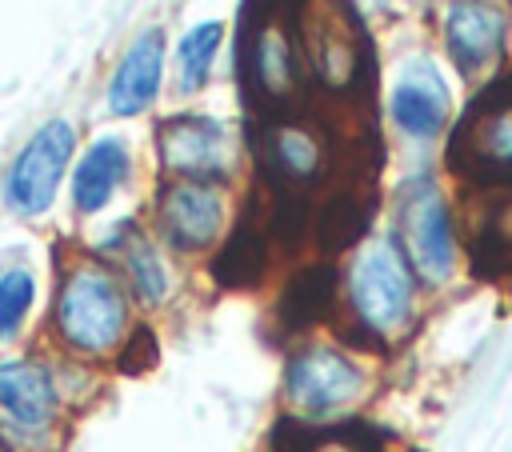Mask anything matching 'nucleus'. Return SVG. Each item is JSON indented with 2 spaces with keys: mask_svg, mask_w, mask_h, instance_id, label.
Instances as JSON below:
<instances>
[{
  "mask_svg": "<svg viewBox=\"0 0 512 452\" xmlns=\"http://www.w3.org/2000/svg\"><path fill=\"white\" fill-rule=\"evenodd\" d=\"M52 340L72 360H108L132 332V296L100 256H76L60 268L52 316Z\"/></svg>",
  "mask_w": 512,
  "mask_h": 452,
  "instance_id": "obj_1",
  "label": "nucleus"
},
{
  "mask_svg": "<svg viewBox=\"0 0 512 452\" xmlns=\"http://www.w3.org/2000/svg\"><path fill=\"white\" fill-rule=\"evenodd\" d=\"M344 296L352 320L372 340L388 344L412 328L416 316V276L396 244V236L364 240L344 272Z\"/></svg>",
  "mask_w": 512,
  "mask_h": 452,
  "instance_id": "obj_2",
  "label": "nucleus"
},
{
  "mask_svg": "<svg viewBox=\"0 0 512 452\" xmlns=\"http://www.w3.org/2000/svg\"><path fill=\"white\" fill-rule=\"evenodd\" d=\"M64 384L40 356H0V440L12 452H56L64 440Z\"/></svg>",
  "mask_w": 512,
  "mask_h": 452,
  "instance_id": "obj_3",
  "label": "nucleus"
},
{
  "mask_svg": "<svg viewBox=\"0 0 512 452\" xmlns=\"http://www.w3.org/2000/svg\"><path fill=\"white\" fill-rule=\"evenodd\" d=\"M72 156H76V128L64 116L44 120L20 144V152L12 156L8 172H4V184H0L4 204L24 220L44 216L56 204V192L68 176Z\"/></svg>",
  "mask_w": 512,
  "mask_h": 452,
  "instance_id": "obj_4",
  "label": "nucleus"
},
{
  "mask_svg": "<svg viewBox=\"0 0 512 452\" xmlns=\"http://www.w3.org/2000/svg\"><path fill=\"white\" fill-rule=\"evenodd\" d=\"M400 252L412 276L444 284L456 272V228L444 204V192L432 176H416L400 192Z\"/></svg>",
  "mask_w": 512,
  "mask_h": 452,
  "instance_id": "obj_5",
  "label": "nucleus"
},
{
  "mask_svg": "<svg viewBox=\"0 0 512 452\" xmlns=\"http://www.w3.org/2000/svg\"><path fill=\"white\" fill-rule=\"evenodd\" d=\"M364 384V368L332 344H308L284 364V400L300 420H324L356 404L364 396Z\"/></svg>",
  "mask_w": 512,
  "mask_h": 452,
  "instance_id": "obj_6",
  "label": "nucleus"
},
{
  "mask_svg": "<svg viewBox=\"0 0 512 452\" xmlns=\"http://www.w3.org/2000/svg\"><path fill=\"white\" fill-rule=\"evenodd\" d=\"M236 132L204 112H176L156 124V160L168 180L220 184L236 168Z\"/></svg>",
  "mask_w": 512,
  "mask_h": 452,
  "instance_id": "obj_7",
  "label": "nucleus"
},
{
  "mask_svg": "<svg viewBox=\"0 0 512 452\" xmlns=\"http://www.w3.org/2000/svg\"><path fill=\"white\" fill-rule=\"evenodd\" d=\"M244 76L252 84V92L264 104H284L300 92L304 84V48H300V24H292L284 12L276 8H260L256 16H248V32H244Z\"/></svg>",
  "mask_w": 512,
  "mask_h": 452,
  "instance_id": "obj_8",
  "label": "nucleus"
},
{
  "mask_svg": "<svg viewBox=\"0 0 512 452\" xmlns=\"http://www.w3.org/2000/svg\"><path fill=\"white\" fill-rule=\"evenodd\" d=\"M156 236L172 252H204L220 240L228 220V196L220 184L204 180H164L156 192Z\"/></svg>",
  "mask_w": 512,
  "mask_h": 452,
  "instance_id": "obj_9",
  "label": "nucleus"
},
{
  "mask_svg": "<svg viewBox=\"0 0 512 452\" xmlns=\"http://www.w3.org/2000/svg\"><path fill=\"white\" fill-rule=\"evenodd\" d=\"M452 164L488 184L512 176V84H496L472 104L452 136Z\"/></svg>",
  "mask_w": 512,
  "mask_h": 452,
  "instance_id": "obj_10",
  "label": "nucleus"
},
{
  "mask_svg": "<svg viewBox=\"0 0 512 452\" xmlns=\"http://www.w3.org/2000/svg\"><path fill=\"white\" fill-rule=\"evenodd\" d=\"M260 168L264 180L280 196H296L324 180L328 172V144L324 132H316L304 120H276L260 136Z\"/></svg>",
  "mask_w": 512,
  "mask_h": 452,
  "instance_id": "obj_11",
  "label": "nucleus"
},
{
  "mask_svg": "<svg viewBox=\"0 0 512 452\" xmlns=\"http://www.w3.org/2000/svg\"><path fill=\"white\" fill-rule=\"evenodd\" d=\"M440 36L452 64L464 76H480L504 52L508 12L500 0H448L440 16Z\"/></svg>",
  "mask_w": 512,
  "mask_h": 452,
  "instance_id": "obj_12",
  "label": "nucleus"
},
{
  "mask_svg": "<svg viewBox=\"0 0 512 452\" xmlns=\"http://www.w3.org/2000/svg\"><path fill=\"white\" fill-rule=\"evenodd\" d=\"M388 112H392L396 128L416 140L440 136V128L448 124V112H452V92L444 84V72L428 56L404 60V68L396 72L392 92H388Z\"/></svg>",
  "mask_w": 512,
  "mask_h": 452,
  "instance_id": "obj_13",
  "label": "nucleus"
},
{
  "mask_svg": "<svg viewBox=\"0 0 512 452\" xmlns=\"http://www.w3.org/2000/svg\"><path fill=\"white\" fill-rule=\"evenodd\" d=\"M308 24L300 28V48L308 52L316 80L328 88H352L360 80V36L356 24L336 8H308Z\"/></svg>",
  "mask_w": 512,
  "mask_h": 452,
  "instance_id": "obj_14",
  "label": "nucleus"
},
{
  "mask_svg": "<svg viewBox=\"0 0 512 452\" xmlns=\"http://www.w3.org/2000/svg\"><path fill=\"white\" fill-rule=\"evenodd\" d=\"M104 256H112V272L120 276V284L128 288L132 300H140L144 308H156L168 300L172 292V272L160 256V248L152 244V236H144L132 220L116 224V232H108L104 240Z\"/></svg>",
  "mask_w": 512,
  "mask_h": 452,
  "instance_id": "obj_15",
  "label": "nucleus"
},
{
  "mask_svg": "<svg viewBox=\"0 0 512 452\" xmlns=\"http://www.w3.org/2000/svg\"><path fill=\"white\" fill-rule=\"evenodd\" d=\"M164 28H144L128 52L120 56V64L112 68L108 80V112L112 116H136L144 108H152L160 80H164Z\"/></svg>",
  "mask_w": 512,
  "mask_h": 452,
  "instance_id": "obj_16",
  "label": "nucleus"
},
{
  "mask_svg": "<svg viewBox=\"0 0 512 452\" xmlns=\"http://www.w3.org/2000/svg\"><path fill=\"white\" fill-rule=\"evenodd\" d=\"M128 172H132V152H128V144H124L120 136H100V140H92V144L80 152L76 168L68 172V176H72V180H68V188H72V208H76L80 216L100 212V208L120 192V184L128 180Z\"/></svg>",
  "mask_w": 512,
  "mask_h": 452,
  "instance_id": "obj_17",
  "label": "nucleus"
},
{
  "mask_svg": "<svg viewBox=\"0 0 512 452\" xmlns=\"http://www.w3.org/2000/svg\"><path fill=\"white\" fill-rule=\"evenodd\" d=\"M264 252H268V228H260V224H252V216H244L232 228V236L224 240L220 256L212 260V276L224 288H248L264 272Z\"/></svg>",
  "mask_w": 512,
  "mask_h": 452,
  "instance_id": "obj_18",
  "label": "nucleus"
},
{
  "mask_svg": "<svg viewBox=\"0 0 512 452\" xmlns=\"http://www.w3.org/2000/svg\"><path fill=\"white\" fill-rule=\"evenodd\" d=\"M472 256L476 268L512 264V188H488L480 216H472Z\"/></svg>",
  "mask_w": 512,
  "mask_h": 452,
  "instance_id": "obj_19",
  "label": "nucleus"
},
{
  "mask_svg": "<svg viewBox=\"0 0 512 452\" xmlns=\"http://www.w3.org/2000/svg\"><path fill=\"white\" fill-rule=\"evenodd\" d=\"M220 44H224L220 20H200L180 36V44H176V88L180 92H200L208 84V72H212Z\"/></svg>",
  "mask_w": 512,
  "mask_h": 452,
  "instance_id": "obj_20",
  "label": "nucleus"
},
{
  "mask_svg": "<svg viewBox=\"0 0 512 452\" xmlns=\"http://www.w3.org/2000/svg\"><path fill=\"white\" fill-rule=\"evenodd\" d=\"M36 304V276L24 264L0 272V340H16Z\"/></svg>",
  "mask_w": 512,
  "mask_h": 452,
  "instance_id": "obj_21",
  "label": "nucleus"
},
{
  "mask_svg": "<svg viewBox=\"0 0 512 452\" xmlns=\"http://www.w3.org/2000/svg\"><path fill=\"white\" fill-rule=\"evenodd\" d=\"M332 300V272L328 268H308L292 280V288L284 292V320L292 324H312L324 316Z\"/></svg>",
  "mask_w": 512,
  "mask_h": 452,
  "instance_id": "obj_22",
  "label": "nucleus"
},
{
  "mask_svg": "<svg viewBox=\"0 0 512 452\" xmlns=\"http://www.w3.org/2000/svg\"><path fill=\"white\" fill-rule=\"evenodd\" d=\"M276 452H376V444L360 440L352 428H308V424H288V448Z\"/></svg>",
  "mask_w": 512,
  "mask_h": 452,
  "instance_id": "obj_23",
  "label": "nucleus"
},
{
  "mask_svg": "<svg viewBox=\"0 0 512 452\" xmlns=\"http://www.w3.org/2000/svg\"><path fill=\"white\" fill-rule=\"evenodd\" d=\"M0 452H12V448H8V444H4V440H0Z\"/></svg>",
  "mask_w": 512,
  "mask_h": 452,
  "instance_id": "obj_24",
  "label": "nucleus"
}]
</instances>
